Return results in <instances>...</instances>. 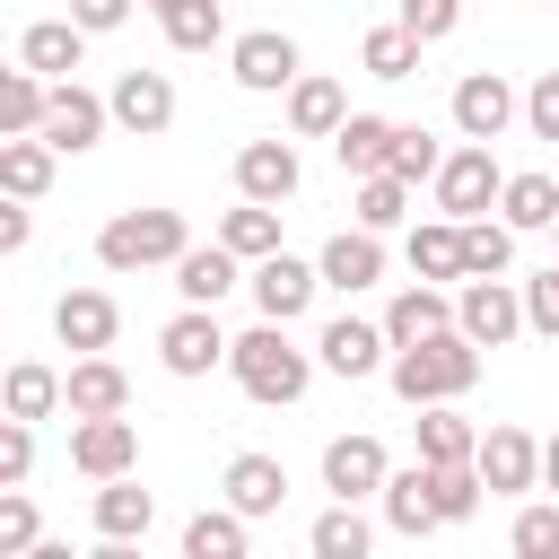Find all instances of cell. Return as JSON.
<instances>
[{
  "mask_svg": "<svg viewBox=\"0 0 559 559\" xmlns=\"http://www.w3.org/2000/svg\"><path fill=\"white\" fill-rule=\"evenodd\" d=\"M393 393L411 402V411H437V402H463L472 384H480V349L463 341V332H437V341H419V349H393Z\"/></svg>",
  "mask_w": 559,
  "mask_h": 559,
  "instance_id": "obj_1",
  "label": "cell"
},
{
  "mask_svg": "<svg viewBox=\"0 0 559 559\" xmlns=\"http://www.w3.org/2000/svg\"><path fill=\"white\" fill-rule=\"evenodd\" d=\"M227 376H236L253 402H306V384H314V358L288 341V323H253V332L227 349Z\"/></svg>",
  "mask_w": 559,
  "mask_h": 559,
  "instance_id": "obj_2",
  "label": "cell"
},
{
  "mask_svg": "<svg viewBox=\"0 0 559 559\" xmlns=\"http://www.w3.org/2000/svg\"><path fill=\"white\" fill-rule=\"evenodd\" d=\"M192 253V227H183V210H114L105 227H96V262L105 271H148V262H183Z\"/></svg>",
  "mask_w": 559,
  "mask_h": 559,
  "instance_id": "obj_3",
  "label": "cell"
},
{
  "mask_svg": "<svg viewBox=\"0 0 559 559\" xmlns=\"http://www.w3.org/2000/svg\"><path fill=\"white\" fill-rule=\"evenodd\" d=\"M507 192V175H498V157L480 148V140H463L454 157H445V175H437V210L454 218V227H472V218H489V201Z\"/></svg>",
  "mask_w": 559,
  "mask_h": 559,
  "instance_id": "obj_4",
  "label": "cell"
},
{
  "mask_svg": "<svg viewBox=\"0 0 559 559\" xmlns=\"http://www.w3.org/2000/svg\"><path fill=\"white\" fill-rule=\"evenodd\" d=\"M454 332H463L472 349H507V341L524 332V288H507V280H463Z\"/></svg>",
  "mask_w": 559,
  "mask_h": 559,
  "instance_id": "obj_5",
  "label": "cell"
},
{
  "mask_svg": "<svg viewBox=\"0 0 559 559\" xmlns=\"http://www.w3.org/2000/svg\"><path fill=\"white\" fill-rule=\"evenodd\" d=\"M227 70H236V87H253V96H280V87H297V79H306L297 35H280V26L236 35V44H227Z\"/></svg>",
  "mask_w": 559,
  "mask_h": 559,
  "instance_id": "obj_6",
  "label": "cell"
},
{
  "mask_svg": "<svg viewBox=\"0 0 559 559\" xmlns=\"http://www.w3.org/2000/svg\"><path fill=\"white\" fill-rule=\"evenodd\" d=\"M515 114H524V96H515L498 70H463V79H454V131H463V140H480V148H489Z\"/></svg>",
  "mask_w": 559,
  "mask_h": 559,
  "instance_id": "obj_7",
  "label": "cell"
},
{
  "mask_svg": "<svg viewBox=\"0 0 559 559\" xmlns=\"http://www.w3.org/2000/svg\"><path fill=\"white\" fill-rule=\"evenodd\" d=\"M105 122H114V105L96 96V87H79V79H61L52 87V114H44V148H61V157H79V148H96L105 140Z\"/></svg>",
  "mask_w": 559,
  "mask_h": 559,
  "instance_id": "obj_8",
  "label": "cell"
},
{
  "mask_svg": "<svg viewBox=\"0 0 559 559\" xmlns=\"http://www.w3.org/2000/svg\"><path fill=\"white\" fill-rule=\"evenodd\" d=\"M245 288H253L262 323H297V314L314 306L323 271H314V262H297V253H271V262H253V271H245Z\"/></svg>",
  "mask_w": 559,
  "mask_h": 559,
  "instance_id": "obj_9",
  "label": "cell"
},
{
  "mask_svg": "<svg viewBox=\"0 0 559 559\" xmlns=\"http://www.w3.org/2000/svg\"><path fill=\"white\" fill-rule=\"evenodd\" d=\"M70 463L87 480H131L140 463V419H70Z\"/></svg>",
  "mask_w": 559,
  "mask_h": 559,
  "instance_id": "obj_10",
  "label": "cell"
},
{
  "mask_svg": "<svg viewBox=\"0 0 559 559\" xmlns=\"http://www.w3.org/2000/svg\"><path fill=\"white\" fill-rule=\"evenodd\" d=\"M384 480H393V463H384L376 437H332V445H323V489H332V507L384 498Z\"/></svg>",
  "mask_w": 559,
  "mask_h": 559,
  "instance_id": "obj_11",
  "label": "cell"
},
{
  "mask_svg": "<svg viewBox=\"0 0 559 559\" xmlns=\"http://www.w3.org/2000/svg\"><path fill=\"white\" fill-rule=\"evenodd\" d=\"M472 472H480V489H489V498H524V489L542 480V445H533L524 428H480Z\"/></svg>",
  "mask_w": 559,
  "mask_h": 559,
  "instance_id": "obj_12",
  "label": "cell"
},
{
  "mask_svg": "<svg viewBox=\"0 0 559 559\" xmlns=\"http://www.w3.org/2000/svg\"><path fill=\"white\" fill-rule=\"evenodd\" d=\"M227 332H218V314H201V306H183L166 332H157V358H166V376H210V367H227Z\"/></svg>",
  "mask_w": 559,
  "mask_h": 559,
  "instance_id": "obj_13",
  "label": "cell"
},
{
  "mask_svg": "<svg viewBox=\"0 0 559 559\" xmlns=\"http://www.w3.org/2000/svg\"><path fill=\"white\" fill-rule=\"evenodd\" d=\"M105 105H114V122H122L131 140H157V131L175 122V79H166V70H122Z\"/></svg>",
  "mask_w": 559,
  "mask_h": 559,
  "instance_id": "obj_14",
  "label": "cell"
},
{
  "mask_svg": "<svg viewBox=\"0 0 559 559\" xmlns=\"http://www.w3.org/2000/svg\"><path fill=\"white\" fill-rule=\"evenodd\" d=\"M52 332H61V349L105 358V349H114V332H122V306H114L105 288H70V297L52 306Z\"/></svg>",
  "mask_w": 559,
  "mask_h": 559,
  "instance_id": "obj_15",
  "label": "cell"
},
{
  "mask_svg": "<svg viewBox=\"0 0 559 559\" xmlns=\"http://www.w3.org/2000/svg\"><path fill=\"white\" fill-rule=\"evenodd\" d=\"M236 192L262 201V210H280V201L297 192V148H288V140H245V148H236Z\"/></svg>",
  "mask_w": 559,
  "mask_h": 559,
  "instance_id": "obj_16",
  "label": "cell"
},
{
  "mask_svg": "<svg viewBox=\"0 0 559 559\" xmlns=\"http://www.w3.org/2000/svg\"><path fill=\"white\" fill-rule=\"evenodd\" d=\"M437 332H454V297L428 288V280H411V288L384 306V341H393V349H419V341H437Z\"/></svg>",
  "mask_w": 559,
  "mask_h": 559,
  "instance_id": "obj_17",
  "label": "cell"
},
{
  "mask_svg": "<svg viewBox=\"0 0 559 559\" xmlns=\"http://www.w3.org/2000/svg\"><path fill=\"white\" fill-rule=\"evenodd\" d=\"M314 358H323L332 376H349V384H358V376H376V367H393V341H384V323H349V314H341V323H323V341H314Z\"/></svg>",
  "mask_w": 559,
  "mask_h": 559,
  "instance_id": "obj_18",
  "label": "cell"
},
{
  "mask_svg": "<svg viewBox=\"0 0 559 559\" xmlns=\"http://www.w3.org/2000/svg\"><path fill=\"white\" fill-rule=\"evenodd\" d=\"M79 61H87V35H79L70 17H35V26L17 35V70H35V79H52V87H61V79H70Z\"/></svg>",
  "mask_w": 559,
  "mask_h": 559,
  "instance_id": "obj_19",
  "label": "cell"
},
{
  "mask_svg": "<svg viewBox=\"0 0 559 559\" xmlns=\"http://www.w3.org/2000/svg\"><path fill=\"white\" fill-rule=\"evenodd\" d=\"M393 140H402V122H384V114H349L341 140H332V157H341V175L376 183V175H393Z\"/></svg>",
  "mask_w": 559,
  "mask_h": 559,
  "instance_id": "obj_20",
  "label": "cell"
},
{
  "mask_svg": "<svg viewBox=\"0 0 559 559\" xmlns=\"http://www.w3.org/2000/svg\"><path fill=\"white\" fill-rule=\"evenodd\" d=\"M218 489H227V507H236L245 524H253V515H280V507H288V472H280V454H236Z\"/></svg>",
  "mask_w": 559,
  "mask_h": 559,
  "instance_id": "obj_21",
  "label": "cell"
},
{
  "mask_svg": "<svg viewBox=\"0 0 559 559\" xmlns=\"http://www.w3.org/2000/svg\"><path fill=\"white\" fill-rule=\"evenodd\" d=\"M314 271H323V288H349V297H358V288L384 280V245H376L367 227H341V236L314 253Z\"/></svg>",
  "mask_w": 559,
  "mask_h": 559,
  "instance_id": "obj_22",
  "label": "cell"
},
{
  "mask_svg": "<svg viewBox=\"0 0 559 559\" xmlns=\"http://www.w3.org/2000/svg\"><path fill=\"white\" fill-rule=\"evenodd\" d=\"M341 122H349V96H341V79H297L288 87V131L297 140H341Z\"/></svg>",
  "mask_w": 559,
  "mask_h": 559,
  "instance_id": "obj_23",
  "label": "cell"
},
{
  "mask_svg": "<svg viewBox=\"0 0 559 559\" xmlns=\"http://www.w3.org/2000/svg\"><path fill=\"white\" fill-rule=\"evenodd\" d=\"M236 280H245V271H236V253H227V245H192V253L175 262V297H183V306H201V314H218V297H227Z\"/></svg>",
  "mask_w": 559,
  "mask_h": 559,
  "instance_id": "obj_24",
  "label": "cell"
},
{
  "mask_svg": "<svg viewBox=\"0 0 559 559\" xmlns=\"http://www.w3.org/2000/svg\"><path fill=\"white\" fill-rule=\"evenodd\" d=\"M0 402H9V419H52V411H70V376H52L44 358H17L9 367V384H0Z\"/></svg>",
  "mask_w": 559,
  "mask_h": 559,
  "instance_id": "obj_25",
  "label": "cell"
},
{
  "mask_svg": "<svg viewBox=\"0 0 559 559\" xmlns=\"http://www.w3.org/2000/svg\"><path fill=\"white\" fill-rule=\"evenodd\" d=\"M131 411V376L114 358H79L70 367V419H122Z\"/></svg>",
  "mask_w": 559,
  "mask_h": 559,
  "instance_id": "obj_26",
  "label": "cell"
},
{
  "mask_svg": "<svg viewBox=\"0 0 559 559\" xmlns=\"http://www.w3.org/2000/svg\"><path fill=\"white\" fill-rule=\"evenodd\" d=\"M480 454V428L454 411V402H437V411H419V463H437V472H454V463H472Z\"/></svg>",
  "mask_w": 559,
  "mask_h": 559,
  "instance_id": "obj_27",
  "label": "cell"
},
{
  "mask_svg": "<svg viewBox=\"0 0 559 559\" xmlns=\"http://www.w3.org/2000/svg\"><path fill=\"white\" fill-rule=\"evenodd\" d=\"M157 515V498L140 480H96V542H140Z\"/></svg>",
  "mask_w": 559,
  "mask_h": 559,
  "instance_id": "obj_28",
  "label": "cell"
},
{
  "mask_svg": "<svg viewBox=\"0 0 559 559\" xmlns=\"http://www.w3.org/2000/svg\"><path fill=\"white\" fill-rule=\"evenodd\" d=\"M52 157L61 148H44V140H0V192L26 210V201H44L52 192Z\"/></svg>",
  "mask_w": 559,
  "mask_h": 559,
  "instance_id": "obj_29",
  "label": "cell"
},
{
  "mask_svg": "<svg viewBox=\"0 0 559 559\" xmlns=\"http://www.w3.org/2000/svg\"><path fill=\"white\" fill-rule=\"evenodd\" d=\"M384 524H393V533H411V542L445 524V515H437V498H428V463H411V472H393V480H384Z\"/></svg>",
  "mask_w": 559,
  "mask_h": 559,
  "instance_id": "obj_30",
  "label": "cell"
},
{
  "mask_svg": "<svg viewBox=\"0 0 559 559\" xmlns=\"http://www.w3.org/2000/svg\"><path fill=\"white\" fill-rule=\"evenodd\" d=\"M44 114H52V79L9 70V79H0V131H9V140H35V131H44Z\"/></svg>",
  "mask_w": 559,
  "mask_h": 559,
  "instance_id": "obj_31",
  "label": "cell"
},
{
  "mask_svg": "<svg viewBox=\"0 0 559 559\" xmlns=\"http://www.w3.org/2000/svg\"><path fill=\"white\" fill-rule=\"evenodd\" d=\"M218 245H227L236 262H271V253H280V210H262V201H236V210L218 218Z\"/></svg>",
  "mask_w": 559,
  "mask_h": 559,
  "instance_id": "obj_32",
  "label": "cell"
},
{
  "mask_svg": "<svg viewBox=\"0 0 559 559\" xmlns=\"http://www.w3.org/2000/svg\"><path fill=\"white\" fill-rule=\"evenodd\" d=\"M306 550H314V559H367V550H376V524H367L358 507H323V515L306 524Z\"/></svg>",
  "mask_w": 559,
  "mask_h": 559,
  "instance_id": "obj_33",
  "label": "cell"
},
{
  "mask_svg": "<svg viewBox=\"0 0 559 559\" xmlns=\"http://www.w3.org/2000/svg\"><path fill=\"white\" fill-rule=\"evenodd\" d=\"M358 70L367 79H419V35L411 26H367L358 35Z\"/></svg>",
  "mask_w": 559,
  "mask_h": 559,
  "instance_id": "obj_34",
  "label": "cell"
},
{
  "mask_svg": "<svg viewBox=\"0 0 559 559\" xmlns=\"http://www.w3.org/2000/svg\"><path fill=\"white\" fill-rule=\"evenodd\" d=\"M411 271L437 288V280H463V227L454 218H428V227H411Z\"/></svg>",
  "mask_w": 559,
  "mask_h": 559,
  "instance_id": "obj_35",
  "label": "cell"
},
{
  "mask_svg": "<svg viewBox=\"0 0 559 559\" xmlns=\"http://www.w3.org/2000/svg\"><path fill=\"white\" fill-rule=\"evenodd\" d=\"M498 210H507V227H515V236H533V227H559V183H550V175H507Z\"/></svg>",
  "mask_w": 559,
  "mask_h": 559,
  "instance_id": "obj_36",
  "label": "cell"
},
{
  "mask_svg": "<svg viewBox=\"0 0 559 559\" xmlns=\"http://www.w3.org/2000/svg\"><path fill=\"white\" fill-rule=\"evenodd\" d=\"M183 559H245V515L236 507H201L183 524Z\"/></svg>",
  "mask_w": 559,
  "mask_h": 559,
  "instance_id": "obj_37",
  "label": "cell"
},
{
  "mask_svg": "<svg viewBox=\"0 0 559 559\" xmlns=\"http://www.w3.org/2000/svg\"><path fill=\"white\" fill-rule=\"evenodd\" d=\"M515 262V227L507 218H472L463 227V280H498Z\"/></svg>",
  "mask_w": 559,
  "mask_h": 559,
  "instance_id": "obj_38",
  "label": "cell"
},
{
  "mask_svg": "<svg viewBox=\"0 0 559 559\" xmlns=\"http://www.w3.org/2000/svg\"><path fill=\"white\" fill-rule=\"evenodd\" d=\"M367 236H384V227H402L411 218V183L402 175H376V183H358V210H349Z\"/></svg>",
  "mask_w": 559,
  "mask_h": 559,
  "instance_id": "obj_39",
  "label": "cell"
},
{
  "mask_svg": "<svg viewBox=\"0 0 559 559\" xmlns=\"http://www.w3.org/2000/svg\"><path fill=\"white\" fill-rule=\"evenodd\" d=\"M428 498H437V515H445V524H472L489 489H480V472H472V463H454V472H437V463H428Z\"/></svg>",
  "mask_w": 559,
  "mask_h": 559,
  "instance_id": "obj_40",
  "label": "cell"
},
{
  "mask_svg": "<svg viewBox=\"0 0 559 559\" xmlns=\"http://www.w3.org/2000/svg\"><path fill=\"white\" fill-rule=\"evenodd\" d=\"M157 26H166V44H175V52H210V44H227V17H218V0H192V9L157 17Z\"/></svg>",
  "mask_w": 559,
  "mask_h": 559,
  "instance_id": "obj_41",
  "label": "cell"
},
{
  "mask_svg": "<svg viewBox=\"0 0 559 559\" xmlns=\"http://www.w3.org/2000/svg\"><path fill=\"white\" fill-rule=\"evenodd\" d=\"M445 157H454V148H437L419 122H402V140H393V175H402V183H437Z\"/></svg>",
  "mask_w": 559,
  "mask_h": 559,
  "instance_id": "obj_42",
  "label": "cell"
},
{
  "mask_svg": "<svg viewBox=\"0 0 559 559\" xmlns=\"http://www.w3.org/2000/svg\"><path fill=\"white\" fill-rule=\"evenodd\" d=\"M35 542H44V524H35V498H26V489H9V498H0V559H26Z\"/></svg>",
  "mask_w": 559,
  "mask_h": 559,
  "instance_id": "obj_43",
  "label": "cell"
},
{
  "mask_svg": "<svg viewBox=\"0 0 559 559\" xmlns=\"http://www.w3.org/2000/svg\"><path fill=\"white\" fill-rule=\"evenodd\" d=\"M515 559H559V507H515Z\"/></svg>",
  "mask_w": 559,
  "mask_h": 559,
  "instance_id": "obj_44",
  "label": "cell"
},
{
  "mask_svg": "<svg viewBox=\"0 0 559 559\" xmlns=\"http://www.w3.org/2000/svg\"><path fill=\"white\" fill-rule=\"evenodd\" d=\"M524 332H542V341H559V262L524 280Z\"/></svg>",
  "mask_w": 559,
  "mask_h": 559,
  "instance_id": "obj_45",
  "label": "cell"
},
{
  "mask_svg": "<svg viewBox=\"0 0 559 559\" xmlns=\"http://www.w3.org/2000/svg\"><path fill=\"white\" fill-rule=\"evenodd\" d=\"M393 26H411L419 44H437V35H454L463 26V0H402V17Z\"/></svg>",
  "mask_w": 559,
  "mask_h": 559,
  "instance_id": "obj_46",
  "label": "cell"
},
{
  "mask_svg": "<svg viewBox=\"0 0 559 559\" xmlns=\"http://www.w3.org/2000/svg\"><path fill=\"white\" fill-rule=\"evenodd\" d=\"M26 472H35V428L26 419H0V480L26 489Z\"/></svg>",
  "mask_w": 559,
  "mask_h": 559,
  "instance_id": "obj_47",
  "label": "cell"
},
{
  "mask_svg": "<svg viewBox=\"0 0 559 559\" xmlns=\"http://www.w3.org/2000/svg\"><path fill=\"white\" fill-rule=\"evenodd\" d=\"M524 122H533V140H559V70H542L524 87Z\"/></svg>",
  "mask_w": 559,
  "mask_h": 559,
  "instance_id": "obj_48",
  "label": "cell"
},
{
  "mask_svg": "<svg viewBox=\"0 0 559 559\" xmlns=\"http://www.w3.org/2000/svg\"><path fill=\"white\" fill-rule=\"evenodd\" d=\"M122 17H131V0H70V26L79 35H114Z\"/></svg>",
  "mask_w": 559,
  "mask_h": 559,
  "instance_id": "obj_49",
  "label": "cell"
},
{
  "mask_svg": "<svg viewBox=\"0 0 559 559\" xmlns=\"http://www.w3.org/2000/svg\"><path fill=\"white\" fill-rule=\"evenodd\" d=\"M26 236H35V218L26 210H0V253H26Z\"/></svg>",
  "mask_w": 559,
  "mask_h": 559,
  "instance_id": "obj_50",
  "label": "cell"
},
{
  "mask_svg": "<svg viewBox=\"0 0 559 559\" xmlns=\"http://www.w3.org/2000/svg\"><path fill=\"white\" fill-rule=\"evenodd\" d=\"M542 489H559V437H542Z\"/></svg>",
  "mask_w": 559,
  "mask_h": 559,
  "instance_id": "obj_51",
  "label": "cell"
},
{
  "mask_svg": "<svg viewBox=\"0 0 559 559\" xmlns=\"http://www.w3.org/2000/svg\"><path fill=\"white\" fill-rule=\"evenodd\" d=\"M87 559H140V542H96Z\"/></svg>",
  "mask_w": 559,
  "mask_h": 559,
  "instance_id": "obj_52",
  "label": "cell"
},
{
  "mask_svg": "<svg viewBox=\"0 0 559 559\" xmlns=\"http://www.w3.org/2000/svg\"><path fill=\"white\" fill-rule=\"evenodd\" d=\"M26 559H70V542H35V550H26Z\"/></svg>",
  "mask_w": 559,
  "mask_h": 559,
  "instance_id": "obj_53",
  "label": "cell"
},
{
  "mask_svg": "<svg viewBox=\"0 0 559 559\" xmlns=\"http://www.w3.org/2000/svg\"><path fill=\"white\" fill-rule=\"evenodd\" d=\"M148 9H157V17H175V9H192V0H148Z\"/></svg>",
  "mask_w": 559,
  "mask_h": 559,
  "instance_id": "obj_54",
  "label": "cell"
}]
</instances>
